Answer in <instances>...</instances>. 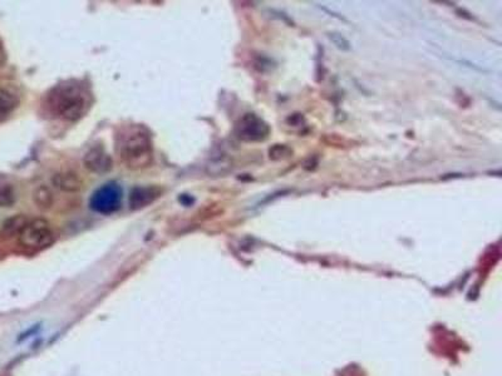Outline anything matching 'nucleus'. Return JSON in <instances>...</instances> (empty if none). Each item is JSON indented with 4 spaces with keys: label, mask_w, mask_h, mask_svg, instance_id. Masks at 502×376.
<instances>
[{
    "label": "nucleus",
    "mask_w": 502,
    "mask_h": 376,
    "mask_svg": "<svg viewBox=\"0 0 502 376\" xmlns=\"http://www.w3.org/2000/svg\"><path fill=\"white\" fill-rule=\"evenodd\" d=\"M49 107L65 121L81 120L88 111V95L82 85L68 81L57 85L48 97Z\"/></svg>",
    "instance_id": "f257e3e1"
},
{
    "label": "nucleus",
    "mask_w": 502,
    "mask_h": 376,
    "mask_svg": "<svg viewBox=\"0 0 502 376\" xmlns=\"http://www.w3.org/2000/svg\"><path fill=\"white\" fill-rule=\"evenodd\" d=\"M161 190L156 186L135 187L129 193V204L132 210H141L154 204L160 197Z\"/></svg>",
    "instance_id": "0eeeda50"
},
{
    "label": "nucleus",
    "mask_w": 502,
    "mask_h": 376,
    "mask_svg": "<svg viewBox=\"0 0 502 376\" xmlns=\"http://www.w3.org/2000/svg\"><path fill=\"white\" fill-rule=\"evenodd\" d=\"M19 243L22 246L31 250H43L51 246L54 243V235L49 223L43 218L26 222L19 232Z\"/></svg>",
    "instance_id": "7ed1b4c3"
},
{
    "label": "nucleus",
    "mask_w": 502,
    "mask_h": 376,
    "mask_svg": "<svg viewBox=\"0 0 502 376\" xmlns=\"http://www.w3.org/2000/svg\"><path fill=\"white\" fill-rule=\"evenodd\" d=\"M293 156V151L285 145H275L269 149V157L273 161L286 160Z\"/></svg>",
    "instance_id": "f8f14e48"
},
{
    "label": "nucleus",
    "mask_w": 502,
    "mask_h": 376,
    "mask_svg": "<svg viewBox=\"0 0 502 376\" xmlns=\"http://www.w3.org/2000/svg\"><path fill=\"white\" fill-rule=\"evenodd\" d=\"M235 133L244 142H263L269 137L270 127L259 115L246 113L236 123Z\"/></svg>",
    "instance_id": "39448f33"
},
{
    "label": "nucleus",
    "mask_w": 502,
    "mask_h": 376,
    "mask_svg": "<svg viewBox=\"0 0 502 376\" xmlns=\"http://www.w3.org/2000/svg\"><path fill=\"white\" fill-rule=\"evenodd\" d=\"M26 222L28 221H26V217L22 216V215L9 218L7 222L4 223V230L9 234H15V232L19 234L20 231L23 230V227L26 226Z\"/></svg>",
    "instance_id": "ddd939ff"
},
{
    "label": "nucleus",
    "mask_w": 502,
    "mask_h": 376,
    "mask_svg": "<svg viewBox=\"0 0 502 376\" xmlns=\"http://www.w3.org/2000/svg\"><path fill=\"white\" fill-rule=\"evenodd\" d=\"M120 156L129 170H142L152 163L154 147L147 131L141 126L129 128L120 143Z\"/></svg>",
    "instance_id": "f03ea898"
},
{
    "label": "nucleus",
    "mask_w": 502,
    "mask_h": 376,
    "mask_svg": "<svg viewBox=\"0 0 502 376\" xmlns=\"http://www.w3.org/2000/svg\"><path fill=\"white\" fill-rule=\"evenodd\" d=\"M84 167L96 174H106L112 170V158L110 154L104 151L102 146H96L90 148L86 154L83 160Z\"/></svg>",
    "instance_id": "423d86ee"
},
{
    "label": "nucleus",
    "mask_w": 502,
    "mask_h": 376,
    "mask_svg": "<svg viewBox=\"0 0 502 376\" xmlns=\"http://www.w3.org/2000/svg\"><path fill=\"white\" fill-rule=\"evenodd\" d=\"M19 104L18 96L8 88L0 87V121L12 115Z\"/></svg>",
    "instance_id": "6e6552de"
},
{
    "label": "nucleus",
    "mask_w": 502,
    "mask_h": 376,
    "mask_svg": "<svg viewBox=\"0 0 502 376\" xmlns=\"http://www.w3.org/2000/svg\"><path fill=\"white\" fill-rule=\"evenodd\" d=\"M33 198H34L35 204L42 210H48L53 204L52 192L45 186H39L38 188L34 191Z\"/></svg>",
    "instance_id": "9d476101"
},
{
    "label": "nucleus",
    "mask_w": 502,
    "mask_h": 376,
    "mask_svg": "<svg viewBox=\"0 0 502 376\" xmlns=\"http://www.w3.org/2000/svg\"><path fill=\"white\" fill-rule=\"evenodd\" d=\"M54 185L65 191H78L81 188V181L76 174L65 173V174H56L53 179Z\"/></svg>",
    "instance_id": "1a4fd4ad"
},
{
    "label": "nucleus",
    "mask_w": 502,
    "mask_h": 376,
    "mask_svg": "<svg viewBox=\"0 0 502 376\" xmlns=\"http://www.w3.org/2000/svg\"><path fill=\"white\" fill-rule=\"evenodd\" d=\"M122 204V188L116 182H108L93 192L90 199V210L101 215L115 213Z\"/></svg>",
    "instance_id": "20e7f679"
},
{
    "label": "nucleus",
    "mask_w": 502,
    "mask_h": 376,
    "mask_svg": "<svg viewBox=\"0 0 502 376\" xmlns=\"http://www.w3.org/2000/svg\"><path fill=\"white\" fill-rule=\"evenodd\" d=\"M15 202L14 187L9 183H0V207H10Z\"/></svg>",
    "instance_id": "9b49d317"
},
{
    "label": "nucleus",
    "mask_w": 502,
    "mask_h": 376,
    "mask_svg": "<svg viewBox=\"0 0 502 376\" xmlns=\"http://www.w3.org/2000/svg\"><path fill=\"white\" fill-rule=\"evenodd\" d=\"M328 38L341 51H348L352 49V45L349 43V40L344 35H341V33H328Z\"/></svg>",
    "instance_id": "4468645a"
}]
</instances>
